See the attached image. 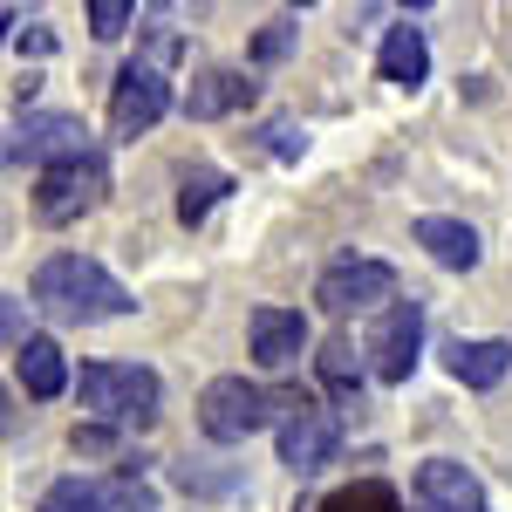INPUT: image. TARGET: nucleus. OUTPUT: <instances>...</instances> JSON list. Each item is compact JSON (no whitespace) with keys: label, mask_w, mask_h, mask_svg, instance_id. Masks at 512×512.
I'll return each instance as SVG.
<instances>
[{"label":"nucleus","mask_w":512,"mask_h":512,"mask_svg":"<svg viewBox=\"0 0 512 512\" xmlns=\"http://www.w3.org/2000/svg\"><path fill=\"white\" fill-rule=\"evenodd\" d=\"M28 294H35V308H48V315L69 321V328L130 315V287H123L110 267L82 260V253H55V260H41L35 280H28Z\"/></svg>","instance_id":"f257e3e1"},{"label":"nucleus","mask_w":512,"mask_h":512,"mask_svg":"<svg viewBox=\"0 0 512 512\" xmlns=\"http://www.w3.org/2000/svg\"><path fill=\"white\" fill-rule=\"evenodd\" d=\"M76 396H82V410H89L96 424L151 431V424H158L164 383H158V369H144V362H82Z\"/></svg>","instance_id":"f03ea898"},{"label":"nucleus","mask_w":512,"mask_h":512,"mask_svg":"<svg viewBox=\"0 0 512 512\" xmlns=\"http://www.w3.org/2000/svg\"><path fill=\"white\" fill-rule=\"evenodd\" d=\"M103 198H110V164H103V151H82V158L41 171L35 219H41V226H76L82 212H96Z\"/></svg>","instance_id":"7ed1b4c3"},{"label":"nucleus","mask_w":512,"mask_h":512,"mask_svg":"<svg viewBox=\"0 0 512 512\" xmlns=\"http://www.w3.org/2000/svg\"><path fill=\"white\" fill-rule=\"evenodd\" d=\"M280 465L294 478H315L335 451H342V424H335V410H321L315 396H280Z\"/></svg>","instance_id":"20e7f679"},{"label":"nucleus","mask_w":512,"mask_h":512,"mask_svg":"<svg viewBox=\"0 0 512 512\" xmlns=\"http://www.w3.org/2000/svg\"><path fill=\"white\" fill-rule=\"evenodd\" d=\"M267 424H274V396L260 390V383H246V376H219L198 396V431L212 437V444H246Z\"/></svg>","instance_id":"39448f33"},{"label":"nucleus","mask_w":512,"mask_h":512,"mask_svg":"<svg viewBox=\"0 0 512 512\" xmlns=\"http://www.w3.org/2000/svg\"><path fill=\"white\" fill-rule=\"evenodd\" d=\"M82 151H89V130L69 110H28L14 123V137H7V164H41V171L82 158Z\"/></svg>","instance_id":"423d86ee"},{"label":"nucleus","mask_w":512,"mask_h":512,"mask_svg":"<svg viewBox=\"0 0 512 512\" xmlns=\"http://www.w3.org/2000/svg\"><path fill=\"white\" fill-rule=\"evenodd\" d=\"M164 110H171V82H164V69L158 62H123L117 82H110V130H117V137H144Z\"/></svg>","instance_id":"0eeeda50"},{"label":"nucleus","mask_w":512,"mask_h":512,"mask_svg":"<svg viewBox=\"0 0 512 512\" xmlns=\"http://www.w3.org/2000/svg\"><path fill=\"white\" fill-rule=\"evenodd\" d=\"M315 301L328 315H362V308H376V301L396 308V267H383V260H342V267L321 274Z\"/></svg>","instance_id":"6e6552de"},{"label":"nucleus","mask_w":512,"mask_h":512,"mask_svg":"<svg viewBox=\"0 0 512 512\" xmlns=\"http://www.w3.org/2000/svg\"><path fill=\"white\" fill-rule=\"evenodd\" d=\"M417 349H424V301H396L390 315H383V328L369 335V369L383 383H410Z\"/></svg>","instance_id":"1a4fd4ad"},{"label":"nucleus","mask_w":512,"mask_h":512,"mask_svg":"<svg viewBox=\"0 0 512 512\" xmlns=\"http://www.w3.org/2000/svg\"><path fill=\"white\" fill-rule=\"evenodd\" d=\"M410 492H417V506H424V512H492V506H485V485H478L458 458H431V465H417Z\"/></svg>","instance_id":"9d476101"},{"label":"nucleus","mask_w":512,"mask_h":512,"mask_svg":"<svg viewBox=\"0 0 512 512\" xmlns=\"http://www.w3.org/2000/svg\"><path fill=\"white\" fill-rule=\"evenodd\" d=\"M308 355V315L301 308H253V362L260 369H294Z\"/></svg>","instance_id":"9b49d317"},{"label":"nucleus","mask_w":512,"mask_h":512,"mask_svg":"<svg viewBox=\"0 0 512 512\" xmlns=\"http://www.w3.org/2000/svg\"><path fill=\"white\" fill-rule=\"evenodd\" d=\"M260 96V82H246L239 69H205V76H192V89H185V117L192 123H212V117H233V110H246Z\"/></svg>","instance_id":"f8f14e48"},{"label":"nucleus","mask_w":512,"mask_h":512,"mask_svg":"<svg viewBox=\"0 0 512 512\" xmlns=\"http://www.w3.org/2000/svg\"><path fill=\"white\" fill-rule=\"evenodd\" d=\"M444 369L465 383V390H499L506 383V369H512V342H499V335H485V342H451L444 349Z\"/></svg>","instance_id":"ddd939ff"},{"label":"nucleus","mask_w":512,"mask_h":512,"mask_svg":"<svg viewBox=\"0 0 512 512\" xmlns=\"http://www.w3.org/2000/svg\"><path fill=\"white\" fill-rule=\"evenodd\" d=\"M14 383L35 396V403L62 396V390H69V355H62V342H48V335H28V349L14 355Z\"/></svg>","instance_id":"4468645a"},{"label":"nucleus","mask_w":512,"mask_h":512,"mask_svg":"<svg viewBox=\"0 0 512 512\" xmlns=\"http://www.w3.org/2000/svg\"><path fill=\"white\" fill-rule=\"evenodd\" d=\"M383 82H396V89H424V76H431V41H424V28H390L383 35Z\"/></svg>","instance_id":"2eb2a0df"},{"label":"nucleus","mask_w":512,"mask_h":512,"mask_svg":"<svg viewBox=\"0 0 512 512\" xmlns=\"http://www.w3.org/2000/svg\"><path fill=\"white\" fill-rule=\"evenodd\" d=\"M417 246L431 253L437 267H451V274H472L478 267V233L465 226V219H417Z\"/></svg>","instance_id":"dca6fc26"},{"label":"nucleus","mask_w":512,"mask_h":512,"mask_svg":"<svg viewBox=\"0 0 512 512\" xmlns=\"http://www.w3.org/2000/svg\"><path fill=\"white\" fill-rule=\"evenodd\" d=\"M226 192H233V178H226V171H212V164L185 171V185H178V226H205V212H212Z\"/></svg>","instance_id":"f3484780"},{"label":"nucleus","mask_w":512,"mask_h":512,"mask_svg":"<svg viewBox=\"0 0 512 512\" xmlns=\"http://www.w3.org/2000/svg\"><path fill=\"white\" fill-rule=\"evenodd\" d=\"M171 478H178L185 492H198V499H226V492L246 485V472H239V465H219V458H185Z\"/></svg>","instance_id":"a211bd4d"},{"label":"nucleus","mask_w":512,"mask_h":512,"mask_svg":"<svg viewBox=\"0 0 512 512\" xmlns=\"http://www.w3.org/2000/svg\"><path fill=\"white\" fill-rule=\"evenodd\" d=\"M321 512H403V499H396L383 478H362V485L328 492V499H321Z\"/></svg>","instance_id":"6ab92c4d"},{"label":"nucleus","mask_w":512,"mask_h":512,"mask_svg":"<svg viewBox=\"0 0 512 512\" xmlns=\"http://www.w3.org/2000/svg\"><path fill=\"white\" fill-rule=\"evenodd\" d=\"M41 512H110V485H89V478H62L41 492Z\"/></svg>","instance_id":"aec40b11"},{"label":"nucleus","mask_w":512,"mask_h":512,"mask_svg":"<svg viewBox=\"0 0 512 512\" xmlns=\"http://www.w3.org/2000/svg\"><path fill=\"white\" fill-rule=\"evenodd\" d=\"M321 383L342 396V403H355V390H362V362H355L349 342H328V349H321Z\"/></svg>","instance_id":"412c9836"},{"label":"nucleus","mask_w":512,"mask_h":512,"mask_svg":"<svg viewBox=\"0 0 512 512\" xmlns=\"http://www.w3.org/2000/svg\"><path fill=\"white\" fill-rule=\"evenodd\" d=\"M294 41H301V21H294V14H280V21H267V28L253 35V62H260V69H274V62L294 55Z\"/></svg>","instance_id":"4be33fe9"},{"label":"nucleus","mask_w":512,"mask_h":512,"mask_svg":"<svg viewBox=\"0 0 512 512\" xmlns=\"http://www.w3.org/2000/svg\"><path fill=\"white\" fill-rule=\"evenodd\" d=\"M130 21H137L130 0H96V7H89V35H96V41H117Z\"/></svg>","instance_id":"5701e85b"},{"label":"nucleus","mask_w":512,"mask_h":512,"mask_svg":"<svg viewBox=\"0 0 512 512\" xmlns=\"http://www.w3.org/2000/svg\"><path fill=\"white\" fill-rule=\"evenodd\" d=\"M260 137H267V151H274V158H287V164H294L301 151H308V130H301L294 117H274L267 130H260Z\"/></svg>","instance_id":"b1692460"},{"label":"nucleus","mask_w":512,"mask_h":512,"mask_svg":"<svg viewBox=\"0 0 512 512\" xmlns=\"http://www.w3.org/2000/svg\"><path fill=\"white\" fill-rule=\"evenodd\" d=\"M110 444H117L110 424H76V431H69V451H76V458H96V451H110Z\"/></svg>","instance_id":"393cba45"},{"label":"nucleus","mask_w":512,"mask_h":512,"mask_svg":"<svg viewBox=\"0 0 512 512\" xmlns=\"http://www.w3.org/2000/svg\"><path fill=\"white\" fill-rule=\"evenodd\" d=\"M14 48H21V55H35V62H41V55H55V35H48V28L35 21V28H14Z\"/></svg>","instance_id":"a878e982"},{"label":"nucleus","mask_w":512,"mask_h":512,"mask_svg":"<svg viewBox=\"0 0 512 512\" xmlns=\"http://www.w3.org/2000/svg\"><path fill=\"white\" fill-rule=\"evenodd\" d=\"M0 308H7V349L21 355V349H28V335H21V294H7Z\"/></svg>","instance_id":"bb28decb"},{"label":"nucleus","mask_w":512,"mask_h":512,"mask_svg":"<svg viewBox=\"0 0 512 512\" xmlns=\"http://www.w3.org/2000/svg\"><path fill=\"white\" fill-rule=\"evenodd\" d=\"M151 55H158V62H171V55H178V35H171L164 21H151Z\"/></svg>","instance_id":"cd10ccee"}]
</instances>
